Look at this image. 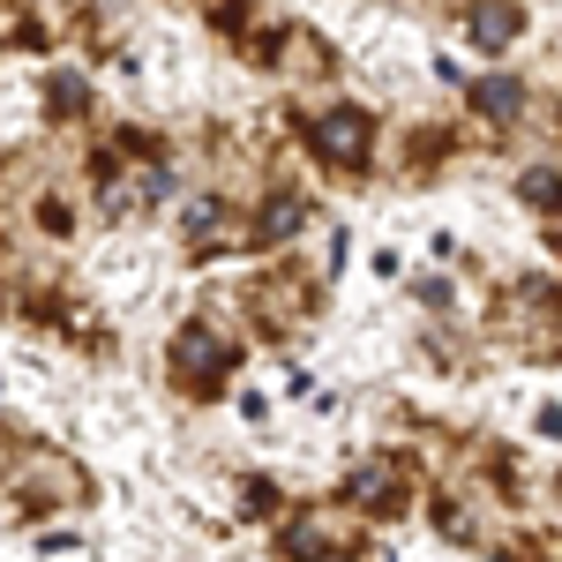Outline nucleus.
<instances>
[{
    "instance_id": "obj_1",
    "label": "nucleus",
    "mask_w": 562,
    "mask_h": 562,
    "mask_svg": "<svg viewBox=\"0 0 562 562\" xmlns=\"http://www.w3.org/2000/svg\"><path fill=\"white\" fill-rule=\"evenodd\" d=\"M323 150H330V158H360V113L323 121Z\"/></svg>"
},
{
    "instance_id": "obj_4",
    "label": "nucleus",
    "mask_w": 562,
    "mask_h": 562,
    "mask_svg": "<svg viewBox=\"0 0 562 562\" xmlns=\"http://www.w3.org/2000/svg\"><path fill=\"white\" fill-rule=\"evenodd\" d=\"M480 105H487V113H510V105H518V83H487V90H480Z\"/></svg>"
},
{
    "instance_id": "obj_2",
    "label": "nucleus",
    "mask_w": 562,
    "mask_h": 562,
    "mask_svg": "<svg viewBox=\"0 0 562 562\" xmlns=\"http://www.w3.org/2000/svg\"><path fill=\"white\" fill-rule=\"evenodd\" d=\"M525 195H532V203H555V211H562V180H555V173H532V180H525Z\"/></svg>"
},
{
    "instance_id": "obj_3",
    "label": "nucleus",
    "mask_w": 562,
    "mask_h": 562,
    "mask_svg": "<svg viewBox=\"0 0 562 562\" xmlns=\"http://www.w3.org/2000/svg\"><path fill=\"white\" fill-rule=\"evenodd\" d=\"M473 31L495 45V38H510V31H518V15H473Z\"/></svg>"
}]
</instances>
